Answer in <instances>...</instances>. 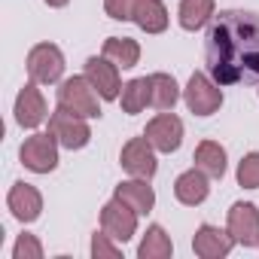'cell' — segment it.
Segmentation results:
<instances>
[{
    "label": "cell",
    "instance_id": "6da1fadb",
    "mask_svg": "<svg viewBox=\"0 0 259 259\" xmlns=\"http://www.w3.org/2000/svg\"><path fill=\"white\" fill-rule=\"evenodd\" d=\"M207 73L220 85L259 82V16L226 10L213 16L204 40Z\"/></svg>",
    "mask_w": 259,
    "mask_h": 259
},
{
    "label": "cell",
    "instance_id": "7a4b0ae2",
    "mask_svg": "<svg viewBox=\"0 0 259 259\" xmlns=\"http://www.w3.org/2000/svg\"><path fill=\"white\" fill-rule=\"evenodd\" d=\"M98 89L89 82V76H70V79H61L58 85V107H67L70 113L76 116H85V119H98L101 116V104H98Z\"/></svg>",
    "mask_w": 259,
    "mask_h": 259
},
{
    "label": "cell",
    "instance_id": "3957f363",
    "mask_svg": "<svg viewBox=\"0 0 259 259\" xmlns=\"http://www.w3.org/2000/svg\"><path fill=\"white\" fill-rule=\"evenodd\" d=\"M49 135L64 147V150H82L92 141V128L85 122V116L70 113L67 107H58L49 116Z\"/></svg>",
    "mask_w": 259,
    "mask_h": 259
},
{
    "label": "cell",
    "instance_id": "277c9868",
    "mask_svg": "<svg viewBox=\"0 0 259 259\" xmlns=\"http://www.w3.org/2000/svg\"><path fill=\"white\" fill-rule=\"evenodd\" d=\"M183 101H186L189 113H195V116H213L223 107V89H220V82L213 76L195 70L189 76L186 89H183Z\"/></svg>",
    "mask_w": 259,
    "mask_h": 259
},
{
    "label": "cell",
    "instance_id": "5b68a950",
    "mask_svg": "<svg viewBox=\"0 0 259 259\" xmlns=\"http://www.w3.org/2000/svg\"><path fill=\"white\" fill-rule=\"evenodd\" d=\"M28 73L37 85H52L64 76V52L55 43H37L28 52Z\"/></svg>",
    "mask_w": 259,
    "mask_h": 259
},
{
    "label": "cell",
    "instance_id": "8992f818",
    "mask_svg": "<svg viewBox=\"0 0 259 259\" xmlns=\"http://www.w3.org/2000/svg\"><path fill=\"white\" fill-rule=\"evenodd\" d=\"M58 141L46 132V135H31V138H25V144H22V150H19V159H22V165L28 168V171H34V174H49V171H55L58 168Z\"/></svg>",
    "mask_w": 259,
    "mask_h": 259
},
{
    "label": "cell",
    "instance_id": "52a82bcc",
    "mask_svg": "<svg viewBox=\"0 0 259 259\" xmlns=\"http://www.w3.org/2000/svg\"><path fill=\"white\" fill-rule=\"evenodd\" d=\"M138 210L135 207H128L125 201H119L116 195H113V201H107L104 207H101V229L113 238V241H119V244H125V241H132L135 238V232H138Z\"/></svg>",
    "mask_w": 259,
    "mask_h": 259
},
{
    "label": "cell",
    "instance_id": "ba28073f",
    "mask_svg": "<svg viewBox=\"0 0 259 259\" xmlns=\"http://www.w3.org/2000/svg\"><path fill=\"white\" fill-rule=\"evenodd\" d=\"M147 141L156 147V153H177L183 144V119L162 110L159 116H153L147 122Z\"/></svg>",
    "mask_w": 259,
    "mask_h": 259
},
{
    "label": "cell",
    "instance_id": "9c48e42d",
    "mask_svg": "<svg viewBox=\"0 0 259 259\" xmlns=\"http://www.w3.org/2000/svg\"><path fill=\"white\" fill-rule=\"evenodd\" d=\"M226 229L235 238V244H241V247H259V207L253 201L232 204Z\"/></svg>",
    "mask_w": 259,
    "mask_h": 259
},
{
    "label": "cell",
    "instance_id": "30bf717a",
    "mask_svg": "<svg viewBox=\"0 0 259 259\" xmlns=\"http://www.w3.org/2000/svg\"><path fill=\"white\" fill-rule=\"evenodd\" d=\"M122 168L132 174V177H141V180H153L159 162H156V147L144 138H132L125 147H122V156H119Z\"/></svg>",
    "mask_w": 259,
    "mask_h": 259
},
{
    "label": "cell",
    "instance_id": "8fae6325",
    "mask_svg": "<svg viewBox=\"0 0 259 259\" xmlns=\"http://www.w3.org/2000/svg\"><path fill=\"white\" fill-rule=\"evenodd\" d=\"M85 76H89V82L98 89L101 101H119V95H122V76H119V67H116L110 58L92 55V58L85 61Z\"/></svg>",
    "mask_w": 259,
    "mask_h": 259
},
{
    "label": "cell",
    "instance_id": "7c38bea8",
    "mask_svg": "<svg viewBox=\"0 0 259 259\" xmlns=\"http://www.w3.org/2000/svg\"><path fill=\"white\" fill-rule=\"evenodd\" d=\"M232 247H235V238L229 235V229H217L210 223H201L195 229V238H192L195 256H201V259H223V256L232 253Z\"/></svg>",
    "mask_w": 259,
    "mask_h": 259
},
{
    "label": "cell",
    "instance_id": "4fadbf2b",
    "mask_svg": "<svg viewBox=\"0 0 259 259\" xmlns=\"http://www.w3.org/2000/svg\"><path fill=\"white\" fill-rule=\"evenodd\" d=\"M46 116H49V107H46L43 92L37 89V82H28L16 98V122L22 128H40Z\"/></svg>",
    "mask_w": 259,
    "mask_h": 259
},
{
    "label": "cell",
    "instance_id": "5bb4252c",
    "mask_svg": "<svg viewBox=\"0 0 259 259\" xmlns=\"http://www.w3.org/2000/svg\"><path fill=\"white\" fill-rule=\"evenodd\" d=\"M7 207L13 210V217L19 223H34L43 213V195L37 192V186L19 180V183H13V189L7 195Z\"/></svg>",
    "mask_w": 259,
    "mask_h": 259
},
{
    "label": "cell",
    "instance_id": "9a60e30c",
    "mask_svg": "<svg viewBox=\"0 0 259 259\" xmlns=\"http://www.w3.org/2000/svg\"><path fill=\"white\" fill-rule=\"evenodd\" d=\"M207 180H210V177H207L204 171H198V168L183 171V174L174 180V195H177V201L186 204V207L201 204V201L210 195V183H207Z\"/></svg>",
    "mask_w": 259,
    "mask_h": 259
},
{
    "label": "cell",
    "instance_id": "2e32d148",
    "mask_svg": "<svg viewBox=\"0 0 259 259\" xmlns=\"http://www.w3.org/2000/svg\"><path fill=\"white\" fill-rule=\"evenodd\" d=\"M119 201H125L128 207H135L141 217L144 213H150L153 207H156V192H153V186H147V180H141V177H132V180H122L119 186H116V192H113Z\"/></svg>",
    "mask_w": 259,
    "mask_h": 259
},
{
    "label": "cell",
    "instance_id": "e0dca14e",
    "mask_svg": "<svg viewBox=\"0 0 259 259\" xmlns=\"http://www.w3.org/2000/svg\"><path fill=\"white\" fill-rule=\"evenodd\" d=\"M104 58H110L119 70H132L141 61V46L132 37H107L104 40Z\"/></svg>",
    "mask_w": 259,
    "mask_h": 259
},
{
    "label": "cell",
    "instance_id": "ac0fdd59",
    "mask_svg": "<svg viewBox=\"0 0 259 259\" xmlns=\"http://www.w3.org/2000/svg\"><path fill=\"white\" fill-rule=\"evenodd\" d=\"M119 104H122V113H128V116H135V113H141L147 104H153V85H150V76L128 79V82L122 85Z\"/></svg>",
    "mask_w": 259,
    "mask_h": 259
},
{
    "label": "cell",
    "instance_id": "d6986e66",
    "mask_svg": "<svg viewBox=\"0 0 259 259\" xmlns=\"http://www.w3.org/2000/svg\"><path fill=\"white\" fill-rule=\"evenodd\" d=\"M192 162H195L198 171H204V174L213 177V180H223V174H226V150H223L217 141H201V144L195 147Z\"/></svg>",
    "mask_w": 259,
    "mask_h": 259
},
{
    "label": "cell",
    "instance_id": "ffe728a7",
    "mask_svg": "<svg viewBox=\"0 0 259 259\" xmlns=\"http://www.w3.org/2000/svg\"><path fill=\"white\" fill-rule=\"evenodd\" d=\"M132 22L147 34H162L168 28V7L162 0H141Z\"/></svg>",
    "mask_w": 259,
    "mask_h": 259
},
{
    "label": "cell",
    "instance_id": "44dd1931",
    "mask_svg": "<svg viewBox=\"0 0 259 259\" xmlns=\"http://www.w3.org/2000/svg\"><path fill=\"white\" fill-rule=\"evenodd\" d=\"M213 10H217V0H180V28L183 31H198L204 28L210 19H213Z\"/></svg>",
    "mask_w": 259,
    "mask_h": 259
},
{
    "label": "cell",
    "instance_id": "7402d4cb",
    "mask_svg": "<svg viewBox=\"0 0 259 259\" xmlns=\"http://www.w3.org/2000/svg\"><path fill=\"white\" fill-rule=\"evenodd\" d=\"M171 253H174V244H171L168 232L162 226H150L141 247H138V256L141 259H168Z\"/></svg>",
    "mask_w": 259,
    "mask_h": 259
},
{
    "label": "cell",
    "instance_id": "603a6c76",
    "mask_svg": "<svg viewBox=\"0 0 259 259\" xmlns=\"http://www.w3.org/2000/svg\"><path fill=\"white\" fill-rule=\"evenodd\" d=\"M153 85V107L156 110H174V104L180 101V85L171 73H153L150 76Z\"/></svg>",
    "mask_w": 259,
    "mask_h": 259
},
{
    "label": "cell",
    "instance_id": "cb8c5ba5",
    "mask_svg": "<svg viewBox=\"0 0 259 259\" xmlns=\"http://www.w3.org/2000/svg\"><path fill=\"white\" fill-rule=\"evenodd\" d=\"M238 183L244 189H259V153H247L238 162Z\"/></svg>",
    "mask_w": 259,
    "mask_h": 259
},
{
    "label": "cell",
    "instance_id": "d4e9b609",
    "mask_svg": "<svg viewBox=\"0 0 259 259\" xmlns=\"http://www.w3.org/2000/svg\"><path fill=\"white\" fill-rule=\"evenodd\" d=\"M141 0H104V13L116 22H132Z\"/></svg>",
    "mask_w": 259,
    "mask_h": 259
},
{
    "label": "cell",
    "instance_id": "484cf974",
    "mask_svg": "<svg viewBox=\"0 0 259 259\" xmlns=\"http://www.w3.org/2000/svg\"><path fill=\"white\" fill-rule=\"evenodd\" d=\"M13 259H43V244L34 235H19L16 247H13Z\"/></svg>",
    "mask_w": 259,
    "mask_h": 259
},
{
    "label": "cell",
    "instance_id": "4316f807",
    "mask_svg": "<svg viewBox=\"0 0 259 259\" xmlns=\"http://www.w3.org/2000/svg\"><path fill=\"white\" fill-rule=\"evenodd\" d=\"M116 244H119V241H113V238L101 229V232L92 235V256H95V259H104V256H107V259H116V256H119V247H116Z\"/></svg>",
    "mask_w": 259,
    "mask_h": 259
},
{
    "label": "cell",
    "instance_id": "83f0119b",
    "mask_svg": "<svg viewBox=\"0 0 259 259\" xmlns=\"http://www.w3.org/2000/svg\"><path fill=\"white\" fill-rule=\"evenodd\" d=\"M46 4H49V7H55V10H61V7H67V4H70V0H46Z\"/></svg>",
    "mask_w": 259,
    "mask_h": 259
}]
</instances>
